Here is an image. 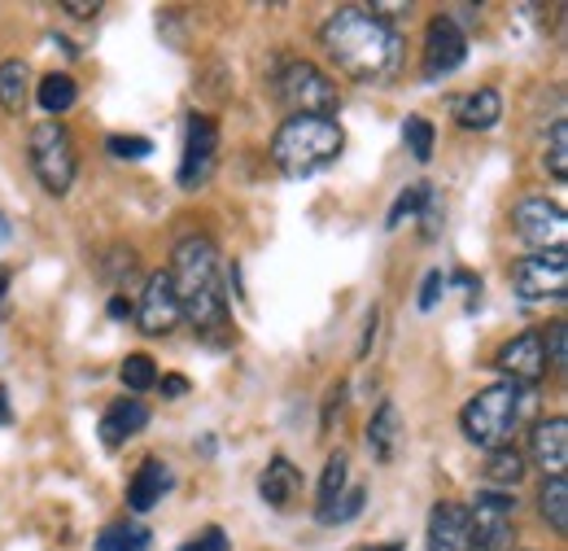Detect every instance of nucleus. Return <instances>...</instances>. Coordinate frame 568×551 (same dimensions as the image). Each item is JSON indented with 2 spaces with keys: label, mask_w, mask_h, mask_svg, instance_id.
<instances>
[{
  "label": "nucleus",
  "mask_w": 568,
  "mask_h": 551,
  "mask_svg": "<svg viewBox=\"0 0 568 551\" xmlns=\"http://www.w3.org/2000/svg\"><path fill=\"white\" fill-rule=\"evenodd\" d=\"M320 44L337 62V70L358 83H381L403 62V36L381 18V9H358V4L333 9L320 27Z\"/></svg>",
  "instance_id": "f257e3e1"
},
{
  "label": "nucleus",
  "mask_w": 568,
  "mask_h": 551,
  "mask_svg": "<svg viewBox=\"0 0 568 551\" xmlns=\"http://www.w3.org/2000/svg\"><path fill=\"white\" fill-rule=\"evenodd\" d=\"M171 289L180 302V315L214 345L236 342L227 293H223V268L211 237H184L175 246V268H171Z\"/></svg>",
  "instance_id": "f03ea898"
},
{
  "label": "nucleus",
  "mask_w": 568,
  "mask_h": 551,
  "mask_svg": "<svg viewBox=\"0 0 568 551\" xmlns=\"http://www.w3.org/2000/svg\"><path fill=\"white\" fill-rule=\"evenodd\" d=\"M346 144V132L337 128V119H315V114H288L281 132L272 140V162L281 167L288 180H311L324 167L337 162Z\"/></svg>",
  "instance_id": "7ed1b4c3"
},
{
  "label": "nucleus",
  "mask_w": 568,
  "mask_h": 551,
  "mask_svg": "<svg viewBox=\"0 0 568 551\" xmlns=\"http://www.w3.org/2000/svg\"><path fill=\"white\" fill-rule=\"evenodd\" d=\"M529 412V394L525 385H511V381H498V385H486L477 390L464 412H459V424H464V438L473 447H486V451H498L507 447V438L516 433V424Z\"/></svg>",
  "instance_id": "20e7f679"
},
{
  "label": "nucleus",
  "mask_w": 568,
  "mask_h": 551,
  "mask_svg": "<svg viewBox=\"0 0 568 551\" xmlns=\"http://www.w3.org/2000/svg\"><path fill=\"white\" fill-rule=\"evenodd\" d=\"M27 149H31V171L44 184V193L67 198L74 184V167H79L67 123H36L27 137Z\"/></svg>",
  "instance_id": "39448f33"
},
{
  "label": "nucleus",
  "mask_w": 568,
  "mask_h": 551,
  "mask_svg": "<svg viewBox=\"0 0 568 551\" xmlns=\"http://www.w3.org/2000/svg\"><path fill=\"white\" fill-rule=\"evenodd\" d=\"M276 97L293 114L333 119V110H337V83L315 62H297V58L281 62V70H276Z\"/></svg>",
  "instance_id": "423d86ee"
},
{
  "label": "nucleus",
  "mask_w": 568,
  "mask_h": 551,
  "mask_svg": "<svg viewBox=\"0 0 568 551\" xmlns=\"http://www.w3.org/2000/svg\"><path fill=\"white\" fill-rule=\"evenodd\" d=\"M511 284L525 302H560L568 293V254L565 246L538 250L511 268Z\"/></svg>",
  "instance_id": "0eeeda50"
},
{
  "label": "nucleus",
  "mask_w": 568,
  "mask_h": 551,
  "mask_svg": "<svg viewBox=\"0 0 568 551\" xmlns=\"http://www.w3.org/2000/svg\"><path fill=\"white\" fill-rule=\"evenodd\" d=\"M473 521V548L481 551H511L516 543V499L503 490H481L477 503L468 508Z\"/></svg>",
  "instance_id": "6e6552de"
},
{
  "label": "nucleus",
  "mask_w": 568,
  "mask_h": 551,
  "mask_svg": "<svg viewBox=\"0 0 568 551\" xmlns=\"http://www.w3.org/2000/svg\"><path fill=\"white\" fill-rule=\"evenodd\" d=\"M511 228H516V237L525 246L556 250V246H565L568 219H565V207L551 202V198H525V202H516V210H511Z\"/></svg>",
  "instance_id": "1a4fd4ad"
},
{
  "label": "nucleus",
  "mask_w": 568,
  "mask_h": 551,
  "mask_svg": "<svg viewBox=\"0 0 568 551\" xmlns=\"http://www.w3.org/2000/svg\"><path fill=\"white\" fill-rule=\"evenodd\" d=\"M468 58V36L450 13H437L425 31V79H446L464 67Z\"/></svg>",
  "instance_id": "9d476101"
},
{
  "label": "nucleus",
  "mask_w": 568,
  "mask_h": 551,
  "mask_svg": "<svg viewBox=\"0 0 568 551\" xmlns=\"http://www.w3.org/2000/svg\"><path fill=\"white\" fill-rule=\"evenodd\" d=\"M219 162V123L211 114H193L189 119V140H184V158H180V184L184 189H202L214 176Z\"/></svg>",
  "instance_id": "9b49d317"
},
{
  "label": "nucleus",
  "mask_w": 568,
  "mask_h": 551,
  "mask_svg": "<svg viewBox=\"0 0 568 551\" xmlns=\"http://www.w3.org/2000/svg\"><path fill=\"white\" fill-rule=\"evenodd\" d=\"M136 320L149 338H166L175 333V324L184 320L180 315V302H175V289H171V272H153L144 280L141 307H136Z\"/></svg>",
  "instance_id": "f8f14e48"
},
{
  "label": "nucleus",
  "mask_w": 568,
  "mask_h": 551,
  "mask_svg": "<svg viewBox=\"0 0 568 551\" xmlns=\"http://www.w3.org/2000/svg\"><path fill=\"white\" fill-rule=\"evenodd\" d=\"M495 368L511 385H534L547 372V354H542V333H520L495 354Z\"/></svg>",
  "instance_id": "ddd939ff"
},
{
  "label": "nucleus",
  "mask_w": 568,
  "mask_h": 551,
  "mask_svg": "<svg viewBox=\"0 0 568 551\" xmlns=\"http://www.w3.org/2000/svg\"><path fill=\"white\" fill-rule=\"evenodd\" d=\"M428 551H473V521H468V508L464 503H455V499L433 503Z\"/></svg>",
  "instance_id": "4468645a"
},
{
  "label": "nucleus",
  "mask_w": 568,
  "mask_h": 551,
  "mask_svg": "<svg viewBox=\"0 0 568 551\" xmlns=\"http://www.w3.org/2000/svg\"><path fill=\"white\" fill-rule=\"evenodd\" d=\"M529 460H534L542 473H551V478H560V473H565L568 469V420L565 415H551V420L534 424Z\"/></svg>",
  "instance_id": "2eb2a0df"
},
{
  "label": "nucleus",
  "mask_w": 568,
  "mask_h": 551,
  "mask_svg": "<svg viewBox=\"0 0 568 551\" xmlns=\"http://www.w3.org/2000/svg\"><path fill=\"white\" fill-rule=\"evenodd\" d=\"M144 424H149V408H144L141 399H119V403H110L105 415H101V442L114 451L128 438H136Z\"/></svg>",
  "instance_id": "dca6fc26"
},
{
  "label": "nucleus",
  "mask_w": 568,
  "mask_h": 551,
  "mask_svg": "<svg viewBox=\"0 0 568 551\" xmlns=\"http://www.w3.org/2000/svg\"><path fill=\"white\" fill-rule=\"evenodd\" d=\"M398 447H403V415L394 403H381L376 415L367 420V451L376 464H389L398 455Z\"/></svg>",
  "instance_id": "f3484780"
},
{
  "label": "nucleus",
  "mask_w": 568,
  "mask_h": 551,
  "mask_svg": "<svg viewBox=\"0 0 568 551\" xmlns=\"http://www.w3.org/2000/svg\"><path fill=\"white\" fill-rule=\"evenodd\" d=\"M171 485H175L171 469H166L162 460H153V455H149V460L141 464V473L132 478V490H128V508H132V512H153Z\"/></svg>",
  "instance_id": "a211bd4d"
},
{
  "label": "nucleus",
  "mask_w": 568,
  "mask_h": 551,
  "mask_svg": "<svg viewBox=\"0 0 568 551\" xmlns=\"http://www.w3.org/2000/svg\"><path fill=\"white\" fill-rule=\"evenodd\" d=\"M498 119H503V97L495 88H477L468 101H459V128L468 132H490Z\"/></svg>",
  "instance_id": "6ab92c4d"
},
{
  "label": "nucleus",
  "mask_w": 568,
  "mask_h": 551,
  "mask_svg": "<svg viewBox=\"0 0 568 551\" xmlns=\"http://www.w3.org/2000/svg\"><path fill=\"white\" fill-rule=\"evenodd\" d=\"M297 485H302L297 469H293L284 455H276V460L263 469V478H258V494H263L272 508H288V503H293V494H297Z\"/></svg>",
  "instance_id": "aec40b11"
},
{
  "label": "nucleus",
  "mask_w": 568,
  "mask_h": 551,
  "mask_svg": "<svg viewBox=\"0 0 568 551\" xmlns=\"http://www.w3.org/2000/svg\"><path fill=\"white\" fill-rule=\"evenodd\" d=\"M538 512L542 521L556 530V534H568V478H547L542 490H538Z\"/></svg>",
  "instance_id": "412c9836"
},
{
  "label": "nucleus",
  "mask_w": 568,
  "mask_h": 551,
  "mask_svg": "<svg viewBox=\"0 0 568 551\" xmlns=\"http://www.w3.org/2000/svg\"><path fill=\"white\" fill-rule=\"evenodd\" d=\"M74 97H79V83L71 74H44L40 88H36V101H40L44 114H67L74 106Z\"/></svg>",
  "instance_id": "4be33fe9"
},
{
  "label": "nucleus",
  "mask_w": 568,
  "mask_h": 551,
  "mask_svg": "<svg viewBox=\"0 0 568 551\" xmlns=\"http://www.w3.org/2000/svg\"><path fill=\"white\" fill-rule=\"evenodd\" d=\"M27 88H31V67L27 62H4L0 67V106L9 114L27 110Z\"/></svg>",
  "instance_id": "5701e85b"
},
{
  "label": "nucleus",
  "mask_w": 568,
  "mask_h": 551,
  "mask_svg": "<svg viewBox=\"0 0 568 551\" xmlns=\"http://www.w3.org/2000/svg\"><path fill=\"white\" fill-rule=\"evenodd\" d=\"M346 490H351V460H346V451H337V455H328L324 478H320V517H324Z\"/></svg>",
  "instance_id": "b1692460"
},
{
  "label": "nucleus",
  "mask_w": 568,
  "mask_h": 551,
  "mask_svg": "<svg viewBox=\"0 0 568 551\" xmlns=\"http://www.w3.org/2000/svg\"><path fill=\"white\" fill-rule=\"evenodd\" d=\"M149 539L153 534L144 525H136V521H114V525H105L97 534V551H144Z\"/></svg>",
  "instance_id": "393cba45"
},
{
  "label": "nucleus",
  "mask_w": 568,
  "mask_h": 551,
  "mask_svg": "<svg viewBox=\"0 0 568 551\" xmlns=\"http://www.w3.org/2000/svg\"><path fill=\"white\" fill-rule=\"evenodd\" d=\"M486 478L495 485H516L525 478V455L520 451H511V447H498L486 455Z\"/></svg>",
  "instance_id": "a878e982"
},
{
  "label": "nucleus",
  "mask_w": 568,
  "mask_h": 551,
  "mask_svg": "<svg viewBox=\"0 0 568 551\" xmlns=\"http://www.w3.org/2000/svg\"><path fill=\"white\" fill-rule=\"evenodd\" d=\"M119 377H123V385H128L132 394H144V390L158 385V363H153L149 354H128L123 368H119Z\"/></svg>",
  "instance_id": "bb28decb"
},
{
  "label": "nucleus",
  "mask_w": 568,
  "mask_h": 551,
  "mask_svg": "<svg viewBox=\"0 0 568 551\" xmlns=\"http://www.w3.org/2000/svg\"><path fill=\"white\" fill-rule=\"evenodd\" d=\"M403 140H407V149H412L416 162H428V158H433V123H428L425 114H412V119L403 123Z\"/></svg>",
  "instance_id": "cd10ccee"
},
{
  "label": "nucleus",
  "mask_w": 568,
  "mask_h": 551,
  "mask_svg": "<svg viewBox=\"0 0 568 551\" xmlns=\"http://www.w3.org/2000/svg\"><path fill=\"white\" fill-rule=\"evenodd\" d=\"M428 184H412V189H403L398 193V202H394V210H389V219H385V228H398L403 219H412V214H420V207L428 202Z\"/></svg>",
  "instance_id": "c85d7f7f"
},
{
  "label": "nucleus",
  "mask_w": 568,
  "mask_h": 551,
  "mask_svg": "<svg viewBox=\"0 0 568 551\" xmlns=\"http://www.w3.org/2000/svg\"><path fill=\"white\" fill-rule=\"evenodd\" d=\"M547 167H551V176L556 180H568V123L560 119L556 128H551V149H547Z\"/></svg>",
  "instance_id": "c756f323"
},
{
  "label": "nucleus",
  "mask_w": 568,
  "mask_h": 551,
  "mask_svg": "<svg viewBox=\"0 0 568 551\" xmlns=\"http://www.w3.org/2000/svg\"><path fill=\"white\" fill-rule=\"evenodd\" d=\"M363 499H367V494H363L358 485H355V490H346V494H342V499H337V503H333V508H328L320 521H324V525H342V521H355L358 512H363Z\"/></svg>",
  "instance_id": "7c9ffc66"
},
{
  "label": "nucleus",
  "mask_w": 568,
  "mask_h": 551,
  "mask_svg": "<svg viewBox=\"0 0 568 551\" xmlns=\"http://www.w3.org/2000/svg\"><path fill=\"white\" fill-rule=\"evenodd\" d=\"M542 354H547V363L560 372L568 363V329H565V320H556L551 329H547V338H542Z\"/></svg>",
  "instance_id": "2f4dec72"
},
{
  "label": "nucleus",
  "mask_w": 568,
  "mask_h": 551,
  "mask_svg": "<svg viewBox=\"0 0 568 551\" xmlns=\"http://www.w3.org/2000/svg\"><path fill=\"white\" fill-rule=\"evenodd\" d=\"M105 149H110L114 158H123V162H136V158H149V153H153V140H144V137H110V140H105Z\"/></svg>",
  "instance_id": "473e14b6"
},
{
  "label": "nucleus",
  "mask_w": 568,
  "mask_h": 551,
  "mask_svg": "<svg viewBox=\"0 0 568 551\" xmlns=\"http://www.w3.org/2000/svg\"><path fill=\"white\" fill-rule=\"evenodd\" d=\"M136 272V250L132 246H114V259H110V268H101V280H110V284H119L123 276Z\"/></svg>",
  "instance_id": "72a5a7b5"
},
{
  "label": "nucleus",
  "mask_w": 568,
  "mask_h": 551,
  "mask_svg": "<svg viewBox=\"0 0 568 551\" xmlns=\"http://www.w3.org/2000/svg\"><path fill=\"white\" fill-rule=\"evenodd\" d=\"M180 551H227V534L219 525H211V530H202L193 543H184Z\"/></svg>",
  "instance_id": "f704fd0d"
},
{
  "label": "nucleus",
  "mask_w": 568,
  "mask_h": 551,
  "mask_svg": "<svg viewBox=\"0 0 568 551\" xmlns=\"http://www.w3.org/2000/svg\"><path fill=\"white\" fill-rule=\"evenodd\" d=\"M442 293H446V280H442V272H428L425 284H420V311H433Z\"/></svg>",
  "instance_id": "c9c22d12"
},
{
  "label": "nucleus",
  "mask_w": 568,
  "mask_h": 551,
  "mask_svg": "<svg viewBox=\"0 0 568 551\" xmlns=\"http://www.w3.org/2000/svg\"><path fill=\"white\" fill-rule=\"evenodd\" d=\"M97 9H101L97 0L92 4L88 0H62V13H74V18H97Z\"/></svg>",
  "instance_id": "e433bc0d"
},
{
  "label": "nucleus",
  "mask_w": 568,
  "mask_h": 551,
  "mask_svg": "<svg viewBox=\"0 0 568 551\" xmlns=\"http://www.w3.org/2000/svg\"><path fill=\"white\" fill-rule=\"evenodd\" d=\"M132 315H136V307H132L123 293H114V298H110V320H132Z\"/></svg>",
  "instance_id": "4c0bfd02"
},
{
  "label": "nucleus",
  "mask_w": 568,
  "mask_h": 551,
  "mask_svg": "<svg viewBox=\"0 0 568 551\" xmlns=\"http://www.w3.org/2000/svg\"><path fill=\"white\" fill-rule=\"evenodd\" d=\"M162 394L166 399H180V394H189V381L184 377H162Z\"/></svg>",
  "instance_id": "58836bf2"
},
{
  "label": "nucleus",
  "mask_w": 568,
  "mask_h": 551,
  "mask_svg": "<svg viewBox=\"0 0 568 551\" xmlns=\"http://www.w3.org/2000/svg\"><path fill=\"white\" fill-rule=\"evenodd\" d=\"M372 342H376V307L367 311V338H363V345H358V359H363V354L372 350Z\"/></svg>",
  "instance_id": "ea45409f"
},
{
  "label": "nucleus",
  "mask_w": 568,
  "mask_h": 551,
  "mask_svg": "<svg viewBox=\"0 0 568 551\" xmlns=\"http://www.w3.org/2000/svg\"><path fill=\"white\" fill-rule=\"evenodd\" d=\"M13 412H9V399H4V390H0V424H9Z\"/></svg>",
  "instance_id": "a19ab883"
},
{
  "label": "nucleus",
  "mask_w": 568,
  "mask_h": 551,
  "mask_svg": "<svg viewBox=\"0 0 568 551\" xmlns=\"http://www.w3.org/2000/svg\"><path fill=\"white\" fill-rule=\"evenodd\" d=\"M4 293H9V268H0V302H4Z\"/></svg>",
  "instance_id": "79ce46f5"
},
{
  "label": "nucleus",
  "mask_w": 568,
  "mask_h": 551,
  "mask_svg": "<svg viewBox=\"0 0 568 551\" xmlns=\"http://www.w3.org/2000/svg\"><path fill=\"white\" fill-rule=\"evenodd\" d=\"M0 241H9V219L0 214Z\"/></svg>",
  "instance_id": "37998d69"
},
{
  "label": "nucleus",
  "mask_w": 568,
  "mask_h": 551,
  "mask_svg": "<svg viewBox=\"0 0 568 551\" xmlns=\"http://www.w3.org/2000/svg\"><path fill=\"white\" fill-rule=\"evenodd\" d=\"M367 551H403V543H385V548H367Z\"/></svg>",
  "instance_id": "c03bdc74"
}]
</instances>
